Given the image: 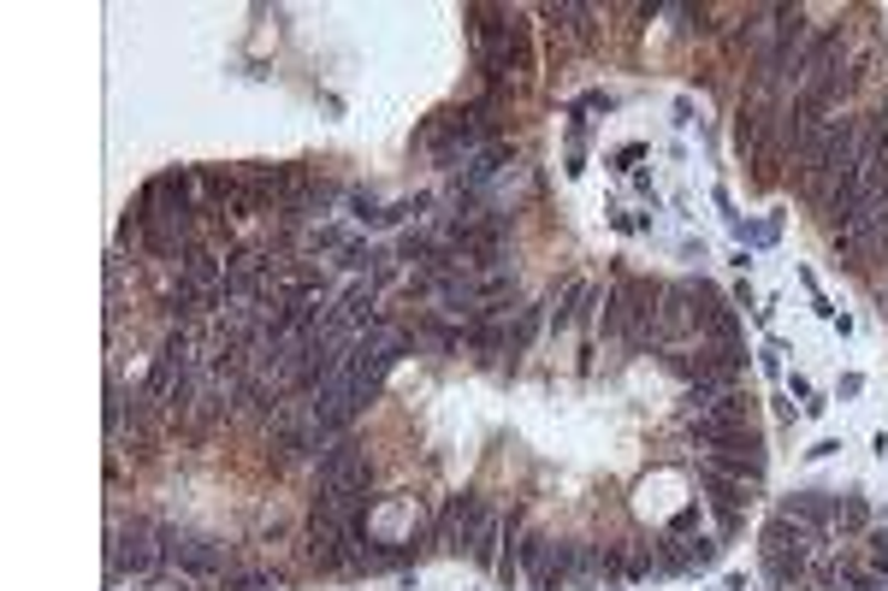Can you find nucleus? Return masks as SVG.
Masks as SVG:
<instances>
[{
	"label": "nucleus",
	"mask_w": 888,
	"mask_h": 591,
	"mask_svg": "<svg viewBox=\"0 0 888 591\" xmlns=\"http://www.w3.org/2000/svg\"><path fill=\"white\" fill-rule=\"evenodd\" d=\"M688 568H693V573L716 568V538H688Z\"/></svg>",
	"instance_id": "nucleus-10"
},
{
	"label": "nucleus",
	"mask_w": 888,
	"mask_h": 591,
	"mask_svg": "<svg viewBox=\"0 0 888 591\" xmlns=\"http://www.w3.org/2000/svg\"><path fill=\"white\" fill-rule=\"evenodd\" d=\"M161 545H166V568L178 573H196V580H219L231 562H226V545H214L208 532H184V527H161Z\"/></svg>",
	"instance_id": "nucleus-5"
},
{
	"label": "nucleus",
	"mask_w": 888,
	"mask_h": 591,
	"mask_svg": "<svg viewBox=\"0 0 888 591\" xmlns=\"http://www.w3.org/2000/svg\"><path fill=\"white\" fill-rule=\"evenodd\" d=\"M161 568H166L161 527H148V520H113V532H107V580H118V573L148 580V573H161Z\"/></svg>",
	"instance_id": "nucleus-3"
},
{
	"label": "nucleus",
	"mask_w": 888,
	"mask_h": 591,
	"mask_svg": "<svg viewBox=\"0 0 888 591\" xmlns=\"http://www.w3.org/2000/svg\"><path fill=\"white\" fill-rule=\"evenodd\" d=\"M865 562H870V573H882V580H888V532L882 527L865 532Z\"/></svg>",
	"instance_id": "nucleus-9"
},
{
	"label": "nucleus",
	"mask_w": 888,
	"mask_h": 591,
	"mask_svg": "<svg viewBox=\"0 0 888 591\" xmlns=\"http://www.w3.org/2000/svg\"><path fill=\"white\" fill-rule=\"evenodd\" d=\"M663 290L670 284H658V278H617V284L605 290L599 332L617 343L622 355H652V325H658Z\"/></svg>",
	"instance_id": "nucleus-1"
},
{
	"label": "nucleus",
	"mask_w": 888,
	"mask_h": 591,
	"mask_svg": "<svg viewBox=\"0 0 888 591\" xmlns=\"http://www.w3.org/2000/svg\"><path fill=\"white\" fill-rule=\"evenodd\" d=\"M817 545H829V538L806 532L799 520L788 515H771L758 532V562H764V580L771 585H806L812 568H817Z\"/></svg>",
	"instance_id": "nucleus-2"
},
{
	"label": "nucleus",
	"mask_w": 888,
	"mask_h": 591,
	"mask_svg": "<svg viewBox=\"0 0 888 591\" xmlns=\"http://www.w3.org/2000/svg\"><path fill=\"white\" fill-rule=\"evenodd\" d=\"M776 515H788V520H799L806 532L829 538L835 520H841V491H794V497L776 502Z\"/></svg>",
	"instance_id": "nucleus-7"
},
{
	"label": "nucleus",
	"mask_w": 888,
	"mask_h": 591,
	"mask_svg": "<svg viewBox=\"0 0 888 591\" xmlns=\"http://www.w3.org/2000/svg\"><path fill=\"white\" fill-rule=\"evenodd\" d=\"M699 491H705V509L716 515V532L734 538L746 527V509H753V497H758V485H746V479H729V474H716V467L699 462Z\"/></svg>",
	"instance_id": "nucleus-4"
},
{
	"label": "nucleus",
	"mask_w": 888,
	"mask_h": 591,
	"mask_svg": "<svg viewBox=\"0 0 888 591\" xmlns=\"http://www.w3.org/2000/svg\"><path fill=\"white\" fill-rule=\"evenodd\" d=\"M350 242H355V237L344 231V225H314V231H309V249H314V255H320V249H338V255H344Z\"/></svg>",
	"instance_id": "nucleus-8"
},
{
	"label": "nucleus",
	"mask_w": 888,
	"mask_h": 591,
	"mask_svg": "<svg viewBox=\"0 0 888 591\" xmlns=\"http://www.w3.org/2000/svg\"><path fill=\"white\" fill-rule=\"evenodd\" d=\"M705 467H716V474H729V479H746V485H764V432L758 426H746V432H729L716 449H705L699 456Z\"/></svg>",
	"instance_id": "nucleus-6"
}]
</instances>
